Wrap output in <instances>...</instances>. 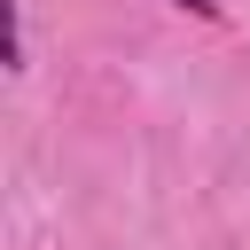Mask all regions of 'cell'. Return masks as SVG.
<instances>
[{
	"mask_svg": "<svg viewBox=\"0 0 250 250\" xmlns=\"http://www.w3.org/2000/svg\"><path fill=\"white\" fill-rule=\"evenodd\" d=\"M172 8H188L195 23H227V0H172Z\"/></svg>",
	"mask_w": 250,
	"mask_h": 250,
	"instance_id": "7a4b0ae2",
	"label": "cell"
},
{
	"mask_svg": "<svg viewBox=\"0 0 250 250\" xmlns=\"http://www.w3.org/2000/svg\"><path fill=\"white\" fill-rule=\"evenodd\" d=\"M8 70H23V8L8 0Z\"/></svg>",
	"mask_w": 250,
	"mask_h": 250,
	"instance_id": "6da1fadb",
	"label": "cell"
}]
</instances>
